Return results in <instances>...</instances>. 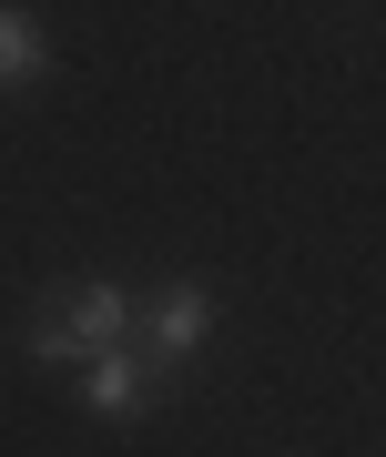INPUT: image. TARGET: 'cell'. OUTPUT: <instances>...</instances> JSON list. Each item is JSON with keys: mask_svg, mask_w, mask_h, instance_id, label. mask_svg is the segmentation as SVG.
Returning a JSON list of instances; mask_svg holds the SVG:
<instances>
[{"mask_svg": "<svg viewBox=\"0 0 386 457\" xmlns=\"http://www.w3.org/2000/svg\"><path fill=\"white\" fill-rule=\"evenodd\" d=\"M41 62H51V41H41V31H31L21 11H0V92L41 82Z\"/></svg>", "mask_w": 386, "mask_h": 457, "instance_id": "cell-4", "label": "cell"}, {"mask_svg": "<svg viewBox=\"0 0 386 457\" xmlns=\"http://www.w3.org/2000/svg\"><path fill=\"white\" fill-rule=\"evenodd\" d=\"M132 345H143L163 376H173V366H193V356L214 345V295L193 285V275L153 285V295H143V315H132Z\"/></svg>", "mask_w": 386, "mask_h": 457, "instance_id": "cell-2", "label": "cell"}, {"mask_svg": "<svg viewBox=\"0 0 386 457\" xmlns=\"http://www.w3.org/2000/svg\"><path fill=\"white\" fill-rule=\"evenodd\" d=\"M132 315H143V295H122V285H62L31 305L21 345H31V366H92L113 345H132Z\"/></svg>", "mask_w": 386, "mask_h": 457, "instance_id": "cell-1", "label": "cell"}, {"mask_svg": "<svg viewBox=\"0 0 386 457\" xmlns=\"http://www.w3.org/2000/svg\"><path fill=\"white\" fill-rule=\"evenodd\" d=\"M81 376V407H92L102 427H143L163 407V366L143 356V345H113V356H92V366H71Z\"/></svg>", "mask_w": 386, "mask_h": 457, "instance_id": "cell-3", "label": "cell"}]
</instances>
